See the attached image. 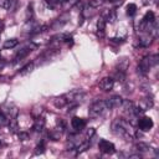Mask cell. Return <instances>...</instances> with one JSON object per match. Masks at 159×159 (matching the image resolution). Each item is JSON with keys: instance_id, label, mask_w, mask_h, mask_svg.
Instances as JSON below:
<instances>
[{"instance_id": "15", "label": "cell", "mask_w": 159, "mask_h": 159, "mask_svg": "<svg viewBox=\"0 0 159 159\" xmlns=\"http://www.w3.org/2000/svg\"><path fill=\"white\" fill-rule=\"evenodd\" d=\"M137 106H138L143 112H145V111H148L149 108L153 107V99H152V97H145V98L140 99Z\"/></svg>"}, {"instance_id": "13", "label": "cell", "mask_w": 159, "mask_h": 159, "mask_svg": "<svg viewBox=\"0 0 159 159\" xmlns=\"http://www.w3.org/2000/svg\"><path fill=\"white\" fill-rule=\"evenodd\" d=\"M71 125L76 132H80L86 127V120L83 118H80V117H73L71 119Z\"/></svg>"}, {"instance_id": "24", "label": "cell", "mask_w": 159, "mask_h": 159, "mask_svg": "<svg viewBox=\"0 0 159 159\" xmlns=\"http://www.w3.org/2000/svg\"><path fill=\"white\" fill-rule=\"evenodd\" d=\"M135 148H137L139 152H149V150L152 149V147H150L149 144H147V143H143V142H139V143H137V144H135Z\"/></svg>"}, {"instance_id": "41", "label": "cell", "mask_w": 159, "mask_h": 159, "mask_svg": "<svg viewBox=\"0 0 159 159\" xmlns=\"http://www.w3.org/2000/svg\"><path fill=\"white\" fill-rule=\"evenodd\" d=\"M0 148H1V143H0Z\"/></svg>"}, {"instance_id": "9", "label": "cell", "mask_w": 159, "mask_h": 159, "mask_svg": "<svg viewBox=\"0 0 159 159\" xmlns=\"http://www.w3.org/2000/svg\"><path fill=\"white\" fill-rule=\"evenodd\" d=\"M1 111L9 117V119H10V118H16V116H17V113H19L17 108H16L14 104H11V103L4 104L2 108H1Z\"/></svg>"}, {"instance_id": "22", "label": "cell", "mask_w": 159, "mask_h": 159, "mask_svg": "<svg viewBox=\"0 0 159 159\" xmlns=\"http://www.w3.org/2000/svg\"><path fill=\"white\" fill-rule=\"evenodd\" d=\"M7 127L10 128V130H11L12 133H19V124H17L16 118H10Z\"/></svg>"}, {"instance_id": "10", "label": "cell", "mask_w": 159, "mask_h": 159, "mask_svg": "<svg viewBox=\"0 0 159 159\" xmlns=\"http://www.w3.org/2000/svg\"><path fill=\"white\" fill-rule=\"evenodd\" d=\"M102 19H104V21L106 22H109V24L116 22V20H117V12H116V10H113V9H106L102 12Z\"/></svg>"}, {"instance_id": "35", "label": "cell", "mask_w": 159, "mask_h": 159, "mask_svg": "<svg viewBox=\"0 0 159 159\" xmlns=\"http://www.w3.org/2000/svg\"><path fill=\"white\" fill-rule=\"evenodd\" d=\"M77 2H78V0H66V1L63 2V5H65V7L68 10V9L73 7V5L77 4Z\"/></svg>"}, {"instance_id": "29", "label": "cell", "mask_w": 159, "mask_h": 159, "mask_svg": "<svg viewBox=\"0 0 159 159\" xmlns=\"http://www.w3.org/2000/svg\"><path fill=\"white\" fill-rule=\"evenodd\" d=\"M135 12H137V5L135 4H128L127 5V15L133 16Z\"/></svg>"}, {"instance_id": "31", "label": "cell", "mask_w": 159, "mask_h": 159, "mask_svg": "<svg viewBox=\"0 0 159 159\" xmlns=\"http://www.w3.org/2000/svg\"><path fill=\"white\" fill-rule=\"evenodd\" d=\"M113 80H117L118 82L124 83V82H125V73H124V72H119V71H117L116 75H114V78H113Z\"/></svg>"}, {"instance_id": "23", "label": "cell", "mask_w": 159, "mask_h": 159, "mask_svg": "<svg viewBox=\"0 0 159 159\" xmlns=\"http://www.w3.org/2000/svg\"><path fill=\"white\" fill-rule=\"evenodd\" d=\"M17 43H19V40L17 39H9V40H6L4 42L2 47L4 48H14L15 46H17Z\"/></svg>"}, {"instance_id": "6", "label": "cell", "mask_w": 159, "mask_h": 159, "mask_svg": "<svg viewBox=\"0 0 159 159\" xmlns=\"http://www.w3.org/2000/svg\"><path fill=\"white\" fill-rule=\"evenodd\" d=\"M36 46L34 45V43H31V45H26V46H24V47H21L17 52H16V55H15V58H14V62H19V61H21L22 58H25L34 48H35Z\"/></svg>"}, {"instance_id": "17", "label": "cell", "mask_w": 159, "mask_h": 159, "mask_svg": "<svg viewBox=\"0 0 159 159\" xmlns=\"http://www.w3.org/2000/svg\"><path fill=\"white\" fill-rule=\"evenodd\" d=\"M152 41H153V37L148 34V35H145V36L139 37V40H138V42H137V46H139V47H148V46L152 43Z\"/></svg>"}, {"instance_id": "5", "label": "cell", "mask_w": 159, "mask_h": 159, "mask_svg": "<svg viewBox=\"0 0 159 159\" xmlns=\"http://www.w3.org/2000/svg\"><path fill=\"white\" fill-rule=\"evenodd\" d=\"M98 149L99 152H102L103 154H113L116 152V147L113 143H111L109 140L106 139H101L98 143Z\"/></svg>"}, {"instance_id": "28", "label": "cell", "mask_w": 159, "mask_h": 159, "mask_svg": "<svg viewBox=\"0 0 159 159\" xmlns=\"http://www.w3.org/2000/svg\"><path fill=\"white\" fill-rule=\"evenodd\" d=\"M65 1H66V0H46L47 5H48L50 7H57V6H60V5H63Z\"/></svg>"}, {"instance_id": "20", "label": "cell", "mask_w": 159, "mask_h": 159, "mask_svg": "<svg viewBox=\"0 0 159 159\" xmlns=\"http://www.w3.org/2000/svg\"><path fill=\"white\" fill-rule=\"evenodd\" d=\"M106 21H104V19H102V17H99V20L97 21V34L99 35V36H103V34H104V30H106Z\"/></svg>"}, {"instance_id": "27", "label": "cell", "mask_w": 159, "mask_h": 159, "mask_svg": "<svg viewBox=\"0 0 159 159\" xmlns=\"http://www.w3.org/2000/svg\"><path fill=\"white\" fill-rule=\"evenodd\" d=\"M67 19H68V15L67 14H65V15H62L60 19H57L56 21H55V24H53V26H62L63 24H66L67 22Z\"/></svg>"}, {"instance_id": "7", "label": "cell", "mask_w": 159, "mask_h": 159, "mask_svg": "<svg viewBox=\"0 0 159 159\" xmlns=\"http://www.w3.org/2000/svg\"><path fill=\"white\" fill-rule=\"evenodd\" d=\"M153 125H154V123H153V119H152L150 117L143 116V117H140V118L138 119V127H139V129L143 130V132L150 130V129L153 128Z\"/></svg>"}, {"instance_id": "25", "label": "cell", "mask_w": 159, "mask_h": 159, "mask_svg": "<svg viewBox=\"0 0 159 159\" xmlns=\"http://www.w3.org/2000/svg\"><path fill=\"white\" fill-rule=\"evenodd\" d=\"M34 67H35L34 62H30V63H27L26 66H24V67L20 70V75H27V73H30V72L34 70Z\"/></svg>"}, {"instance_id": "14", "label": "cell", "mask_w": 159, "mask_h": 159, "mask_svg": "<svg viewBox=\"0 0 159 159\" xmlns=\"http://www.w3.org/2000/svg\"><path fill=\"white\" fill-rule=\"evenodd\" d=\"M71 40H72V36L70 34H63V32L56 34L51 37V41L53 42H70Z\"/></svg>"}, {"instance_id": "33", "label": "cell", "mask_w": 159, "mask_h": 159, "mask_svg": "<svg viewBox=\"0 0 159 159\" xmlns=\"http://www.w3.org/2000/svg\"><path fill=\"white\" fill-rule=\"evenodd\" d=\"M103 2H104V0H91L88 5L92 6V7H94V9H97V7H99Z\"/></svg>"}, {"instance_id": "1", "label": "cell", "mask_w": 159, "mask_h": 159, "mask_svg": "<svg viewBox=\"0 0 159 159\" xmlns=\"http://www.w3.org/2000/svg\"><path fill=\"white\" fill-rule=\"evenodd\" d=\"M112 132L125 140H133L139 135V133L135 132L133 124L124 118H117L112 122Z\"/></svg>"}, {"instance_id": "11", "label": "cell", "mask_w": 159, "mask_h": 159, "mask_svg": "<svg viewBox=\"0 0 159 159\" xmlns=\"http://www.w3.org/2000/svg\"><path fill=\"white\" fill-rule=\"evenodd\" d=\"M113 86H114V80L112 77H104V78H102L99 81V88L102 91L108 92V91H111L113 88Z\"/></svg>"}, {"instance_id": "38", "label": "cell", "mask_w": 159, "mask_h": 159, "mask_svg": "<svg viewBox=\"0 0 159 159\" xmlns=\"http://www.w3.org/2000/svg\"><path fill=\"white\" fill-rule=\"evenodd\" d=\"M4 66H5V61L4 60H0V70H2Z\"/></svg>"}, {"instance_id": "32", "label": "cell", "mask_w": 159, "mask_h": 159, "mask_svg": "<svg viewBox=\"0 0 159 159\" xmlns=\"http://www.w3.org/2000/svg\"><path fill=\"white\" fill-rule=\"evenodd\" d=\"M45 152V143L43 142H40L36 148H35V154H42Z\"/></svg>"}, {"instance_id": "34", "label": "cell", "mask_w": 159, "mask_h": 159, "mask_svg": "<svg viewBox=\"0 0 159 159\" xmlns=\"http://www.w3.org/2000/svg\"><path fill=\"white\" fill-rule=\"evenodd\" d=\"M32 15H34L32 4H29V5H27V11H26V20H31V19H32Z\"/></svg>"}, {"instance_id": "12", "label": "cell", "mask_w": 159, "mask_h": 159, "mask_svg": "<svg viewBox=\"0 0 159 159\" xmlns=\"http://www.w3.org/2000/svg\"><path fill=\"white\" fill-rule=\"evenodd\" d=\"M57 55H60V50L58 48H50L47 51H45L39 60H42V61H50V60H53Z\"/></svg>"}, {"instance_id": "30", "label": "cell", "mask_w": 159, "mask_h": 159, "mask_svg": "<svg viewBox=\"0 0 159 159\" xmlns=\"http://www.w3.org/2000/svg\"><path fill=\"white\" fill-rule=\"evenodd\" d=\"M14 1H15V0H0V7L7 10V9H10V7L12 6Z\"/></svg>"}, {"instance_id": "40", "label": "cell", "mask_w": 159, "mask_h": 159, "mask_svg": "<svg viewBox=\"0 0 159 159\" xmlns=\"http://www.w3.org/2000/svg\"><path fill=\"white\" fill-rule=\"evenodd\" d=\"M109 1H114V0H109Z\"/></svg>"}, {"instance_id": "18", "label": "cell", "mask_w": 159, "mask_h": 159, "mask_svg": "<svg viewBox=\"0 0 159 159\" xmlns=\"http://www.w3.org/2000/svg\"><path fill=\"white\" fill-rule=\"evenodd\" d=\"M45 124H46L45 119H43L42 117H37V118L35 119V123H34V125H32V129H34L35 132H42L43 128H45Z\"/></svg>"}, {"instance_id": "3", "label": "cell", "mask_w": 159, "mask_h": 159, "mask_svg": "<svg viewBox=\"0 0 159 159\" xmlns=\"http://www.w3.org/2000/svg\"><path fill=\"white\" fill-rule=\"evenodd\" d=\"M106 109H107V106H106V102H104V101H96V102H93V103L89 106L88 116H89L91 118H97V117H99Z\"/></svg>"}, {"instance_id": "4", "label": "cell", "mask_w": 159, "mask_h": 159, "mask_svg": "<svg viewBox=\"0 0 159 159\" xmlns=\"http://www.w3.org/2000/svg\"><path fill=\"white\" fill-rule=\"evenodd\" d=\"M63 96L67 101V104L68 103H78L84 98V92L81 89H73V91H71Z\"/></svg>"}, {"instance_id": "21", "label": "cell", "mask_w": 159, "mask_h": 159, "mask_svg": "<svg viewBox=\"0 0 159 159\" xmlns=\"http://www.w3.org/2000/svg\"><path fill=\"white\" fill-rule=\"evenodd\" d=\"M155 20V16H154V12L153 11H147L145 12V15L143 16V19H142V21L145 24V25H148V24H150V22H153Z\"/></svg>"}, {"instance_id": "26", "label": "cell", "mask_w": 159, "mask_h": 159, "mask_svg": "<svg viewBox=\"0 0 159 159\" xmlns=\"http://www.w3.org/2000/svg\"><path fill=\"white\" fill-rule=\"evenodd\" d=\"M9 117L0 109V127H4V125H7L9 124Z\"/></svg>"}, {"instance_id": "42", "label": "cell", "mask_w": 159, "mask_h": 159, "mask_svg": "<svg viewBox=\"0 0 159 159\" xmlns=\"http://www.w3.org/2000/svg\"><path fill=\"white\" fill-rule=\"evenodd\" d=\"M0 60H1V55H0Z\"/></svg>"}, {"instance_id": "39", "label": "cell", "mask_w": 159, "mask_h": 159, "mask_svg": "<svg viewBox=\"0 0 159 159\" xmlns=\"http://www.w3.org/2000/svg\"><path fill=\"white\" fill-rule=\"evenodd\" d=\"M2 29H4V24H2V21L0 20V32L2 31Z\"/></svg>"}, {"instance_id": "19", "label": "cell", "mask_w": 159, "mask_h": 159, "mask_svg": "<svg viewBox=\"0 0 159 159\" xmlns=\"http://www.w3.org/2000/svg\"><path fill=\"white\" fill-rule=\"evenodd\" d=\"M53 104H55V107H57V108H63V107L67 106V101H66L65 96H60V97H56V98L53 99Z\"/></svg>"}, {"instance_id": "2", "label": "cell", "mask_w": 159, "mask_h": 159, "mask_svg": "<svg viewBox=\"0 0 159 159\" xmlns=\"http://www.w3.org/2000/svg\"><path fill=\"white\" fill-rule=\"evenodd\" d=\"M159 58V56L155 53V55H149V56H145V57H143L142 60H140V62H139V65H138V73H140V75H147L149 71H150V68L153 67V66H157L158 65V60Z\"/></svg>"}, {"instance_id": "8", "label": "cell", "mask_w": 159, "mask_h": 159, "mask_svg": "<svg viewBox=\"0 0 159 159\" xmlns=\"http://www.w3.org/2000/svg\"><path fill=\"white\" fill-rule=\"evenodd\" d=\"M106 102V106H107V109H113V108H119L122 106V97L120 96H111L109 98L104 99Z\"/></svg>"}, {"instance_id": "36", "label": "cell", "mask_w": 159, "mask_h": 159, "mask_svg": "<svg viewBox=\"0 0 159 159\" xmlns=\"http://www.w3.org/2000/svg\"><path fill=\"white\" fill-rule=\"evenodd\" d=\"M43 112V109H42V107H35L34 109H32V116L35 117V118H37V117H40V114Z\"/></svg>"}, {"instance_id": "16", "label": "cell", "mask_w": 159, "mask_h": 159, "mask_svg": "<svg viewBox=\"0 0 159 159\" xmlns=\"http://www.w3.org/2000/svg\"><path fill=\"white\" fill-rule=\"evenodd\" d=\"M128 67H129V60H128L127 57H122V58L117 62L116 70L119 71V72H124V73H125V71L128 70Z\"/></svg>"}, {"instance_id": "37", "label": "cell", "mask_w": 159, "mask_h": 159, "mask_svg": "<svg viewBox=\"0 0 159 159\" xmlns=\"http://www.w3.org/2000/svg\"><path fill=\"white\" fill-rule=\"evenodd\" d=\"M17 137H19L20 140H26V139H29V134H27L26 132H19V133H17Z\"/></svg>"}]
</instances>
